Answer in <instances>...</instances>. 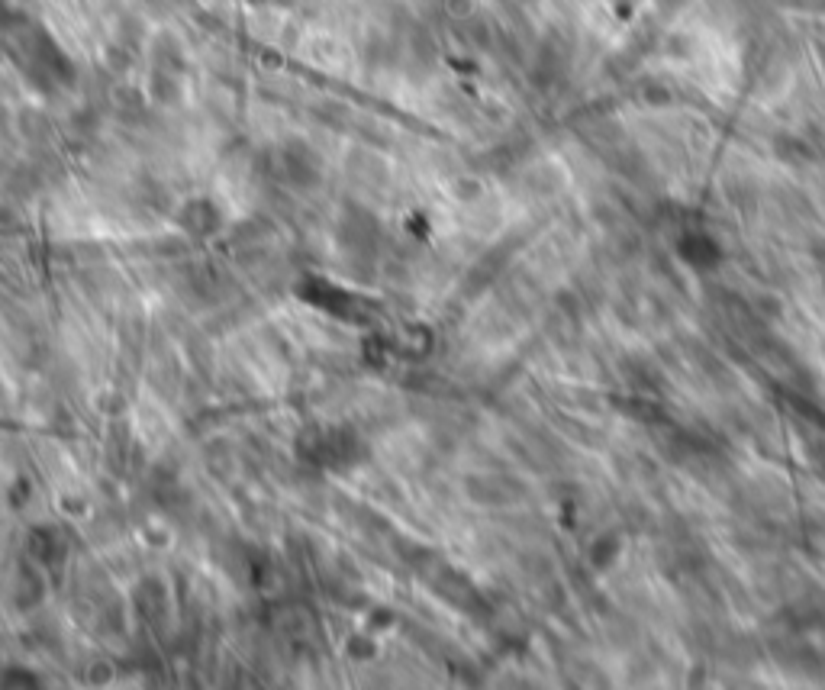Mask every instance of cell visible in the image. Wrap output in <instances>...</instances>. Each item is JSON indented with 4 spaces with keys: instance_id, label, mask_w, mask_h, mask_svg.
Returning a JSON list of instances; mask_svg holds the SVG:
<instances>
[{
    "instance_id": "6da1fadb",
    "label": "cell",
    "mask_w": 825,
    "mask_h": 690,
    "mask_svg": "<svg viewBox=\"0 0 825 690\" xmlns=\"http://www.w3.org/2000/svg\"><path fill=\"white\" fill-rule=\"evenodd\" d=\"M281 165L287 171V178L297 184H310L320 175V165H316V155L303 146V142H291V146L281 149Z\"/></svg>"
}]
</instances>
